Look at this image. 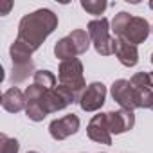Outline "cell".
<instances>
[{
	"instance_id": "1",
	"label": "cell",
	"mask_w": 153,
	"mask_h": 153,
	"mask_svg": "<svg viewBox=\"0 0 153 153\" xmlns=\"http://www.w3.org/2000/svg\"><path fill=\"white\" fill-rule=\"evenodd\" d=\"M56 27H58V16L51 9H38L31 15H25L20 20L16 40L25 43L34 52Z\"/></svg>"
},
{
	"instance_id": "2",
	"label": "cell",
	"mask_w": 153,
	"mask_h": 153,
	"mask_svg": "<svg viewBox=\"0 0 153 153\" xmlns=\"http://www.w3.org/2000/svg\"><path fill=\"white\" fill-rule=\"evenodd\" d=\"M59 85L63 88H67L74 101L79 103L81 99V94L85 92V79H83V65L78 58H70V59H65L59 63Z\"/></svg>"
},
{
	"instance_id": "3",
	"label": "cell",
	"mask_w": 153,
	"mask_h": 153,
	"mask_svg": "<svg viewBox=\"0 0 153 153\" xmlns=\"http://www.w3.org/2000/svg\"><path fill=\"white\" fill-rule=\"evenodd\" d=\"M88 36L90 42L94 43L97 54L101 56H110L115 51V40L110 36V27L106 18H96L88 24Z\"/></svg>"
},
{
	"instance_id": "4",
	"label": "cell",
	"mask_w": 153,
	"mask_h": 153,
	"mask_svg": "<svg viewBox=\"0 0 153 153\" xmlns=\"http://www.w3.org/2000/svg\"><path fill=\"white\" fill-rule=\"evenodd\" d=\"M139 108H153V81L149 72H137L130 79Z\"/></svg>"
},
{
	"instance_id": "5",
	"label": "cell",
	"mask_w": 153,
	"mask_h": 153,
	"mask_svg": "<svg viewBox=\"0 0 153 153\" xmlns=\"http://www.w3.org/2000/svg\"><path fill=\"white\" fill-rule=\"evenodd\" d=\"M43 94H45V88H42L34 83L31 87H27V90H25V112L31 121H43V117L47 115L42 106Z\"/></svg>"
},
{
	"instance_id": "6",
	"label": "cell",
	"mask_w": 153,
	"mask_h": 153,
	"mask_svg": "<svg viewBox=\"0 0 153 153\" xmlns=\"http://www.w3.org/2000/svg\"><path fill=\"white\" fill-rule=\"evenodd\" d=\"M112 96H114V101L119 103L121 110H128V112H133L137 106V97H135V90L133 87L130 85V81L126 79H117L114 81L112 85Z\"/></svg>"
},
{
	"instance_id": "7",
	"label": "cell",
	"mask_w": 153,
	"mask_h": 153,
	"mask_svg": "<svg viewBox=\"0 0 153 153\" xmlns=\"http://www.w3.org/2000/svg\"><path fill=\"white\" fill-rule=\"evenodd\" d=\"M105 97H106V87L103 83H90L85 92L81 94V99H79V106L81 110L85 112H96L103 106L105 103Z\"/></svg>"
},
{
	"instance_id": "8",
	"label": "cell",
	"mask_w": 153,
	"mask_h": 153,
	"mask_svg": "<svg viewBox=\"0 0 153 153\" xmlns=\"http://www.w3.org/2000/svg\"><path fill=\"white\" fill-rule=\"evenodd\" d=\"M148 34H149V25H148V22H146L144 18L131 16L130 22L126 24V27L123 29V33H121L119 38H123V40H126L128 43H131V45L137 47L139 43H142V42L148 38Z\"/></svg>"
},
{
	"instance_id": "9",
	"label": "cell",
	"mask_w": 153,
	"mask_h": 153,
	"mask_svg": "<svg viewBox=\"0 0 153 153\" xmlns=\"http://www.w3.org/2000/svg\"><path fill=\"white\" fill-rule=\"evenodd\" d=\"M78 130H79V117L74 115V114H68L65 117L54 119L51 123V126H49L51 137L56 139V140H63V139L74 135Z\"/></svg>"
},
{
	"instance_id": "10",
	"label": "cell",
	"mask_w": 153,
	"mask_h": 153,
	"mask_svg": "<svg viewBox=\"0 0 153 153\" xmlns=\"http://www.w3.org/2000/svg\"><path fill=\"white\" fill-rule=\"evenodd\" d=\"M87 133L92 140L101 142V144H112V133L108 128V121H106V114H97L92 117V121L88 123Z\"/></svg>"
},
{
	"instance_id": "11",
	"label": "cell",
	"mask_w": 153,
	"mask_h": 153,
	"mask_svg": "<svg viewBox=\"0 0 153 153\" xmlns=\"http://www.w3.org/2000/svg\"><path fill=\"white\" fill-rule=\"evenodd\" d=\"M106 121H108L110 133L117 135V133H124L133 128L135 115H133V112H128V110H117V112H108Z\"/></svg>"
},
{
	"instance_id": "12",
	"label": "cell",
	"mask_w": 153,
	"mask_h": 153,
	"mask_svg": "<svg viewBox=\"0 0 153 153\" xmlns=\"http://www.w3.org/2000/svg\"><path fill=\"white\" fill-rule=\"evenodd\" d=\"M114 54L117 56V59L124 65V67H135L137 61H139V52H137V47L128 43L126 40L123 38H117L115 40V51Z\"/></svg>"
},
{
	"instance_id": "13",
	"label": "cell",
	"mask_w": 153,
	"mask_h": 153,
	"mask_svg": "<svg viewBox=\"0 0 153 153\" xmlns=\"http://www.w3.org/2000/svg\"><path fill=\"white\" fill-rule=\"evenodd\" d=\"M2 106L11 114H16L20 110H24L25 108V94L22 90H18L16 87L9 88L2 96Z\"/></svg>"
},
{
	"instance_id": "14",
	"label": "cell",
	"mask_w": 153,
	"mask_h": 153,
	"mask_svg": "<svg viewBox=\"0 0 153 153\" xmlns=\"http://www.w3.org/2000/svg\"><path fill=\"white\" fill-rule=\"evenodd\" d=\"M54 54H56V58H59L61 61H65V59H70V58L78 56V49H76V45H74V42H72L70 36H65V38H61L56 43Z\"/></svg>"
},
{
	"instance_id": "15",
	"label": "cell",
	"mask_w": 153,
	"mask_h": 153,
	"mask_svg": "<svg viewBox=\"0 0 153 153\" xmlns=\"http://www.w3.org/2000/svg\"><path fill=\"white\" fill-rule=\"evenodd\" d=\"M9 52H11L13 65H25V63H31V54H33V51H31L25 43H22V42L16 40V42L11 45Z\"/></svg>"
},
{
	"instance_id": "16",
	"label": "cell",
	"mask_w": 153,
	"mask_h": 153,
	"mask_svg": "<svg viewBox=\"0 0 153 153\" xmlns=\"http://www.w3.org/2000/svg\"><path fill=\"white\" fill-rule=\"evenodd\" d=\"M31 74H34V65H33V61H31V63H25V65H13L11 83H13V85L24 83Z\"/></svg>"
},
{
	"instance_id": "17",
	"label": "cell",
	"mask_w": 153,
	"mask_h": 153,
	"mask_svg": "<svg viewBox=\"0 0 153 153\" xmlns=\"http://www.w3.org/2000/svg\"><path fill=\"white\" fill-rule=\"evenodd\" d=\"M68 36L72 38L76 49H78V54L87 52V49L90 47V36H88L87 31H83V29H76V31H72Z\"/></svg>"
},
{
	"instance_id": "18",
	"label": "cell",
	"mask_w": 153,
	"mask_h": 153,
	"mask_svg": "<svg viewBox=\"0 0 153 153\" xmlns=\"http://www.w3.org/2000/svg\"><path fill=\"white\" fill-rule=\"evenodd\" d=\"M34 85H38L45 90H52V88H56V78L49 70H36L34 72Z\"/></svg>"
},
{
	"instance_id": "19",
	"label": "cell",
	"mask_w": 153,
	"mask_h": 153,
	"mask_svg": "<svg viewBox=\"0 0 153 153\" xmlns=\"http://www.w3.org/2000/svg\"><path fill=\"white\" fill-rule=\"evenodd\" d=\"M130 18H131V15L126 13V11H121L119 15H115L114 22H112V31H114V34H115L117 38L121 36V33H123V29L126 27V24L130 22Z\"/></svg>"
},
{
	"instance_id": "20",
	"label": "cell",
	"mask_w": 153,
	"mask_h": 153,
	"mask_svg": "<svg viewBox=\"0 0 153 153\" xmlns=\"http://www.w3.org/2000/svg\"><path fill=\"white\" fill-rule=\"evenodd\" d=\"M106 2L105 0H83L81 2V7L87 11V13H90V15H103V11L106 9Z\"/></svg>"
},
{
	"instance_id": "21",
	"label": "cell",
	"mask_w": 153,
	"mask_h": 153,
	"mask_svg": "<svg viewBox=\"0 0 153 153\" xmlns=\"http://www.w3.org/2000/svg\"><path fill=\"white\" fill-rule=\"evenodd\" d=\"M0 142H2V146H0V153H18V140L16 139H11L7 135H0Z\"/></svg>"
},
{
	"instance_id": "22",
	"label": "cell",
	"mask_w": 153,
	"mask_h": 153,
	"mask_svg": "<svg viewBox=\"0 0 153 153\" xmlns=\"http://www.w3.org/2000/svg\"><path fill=\"white\" fill-rule=\"evenodd\" d=\"M11 7H13V2H11V0H6V2H0V15H7Z\"/></svg>"
},
{
	"instance_id": "23",
	"label": "cell",
	"mask_w": 153,
	"mask_h": 153,
	"mask_svg": "<svg viewBox=\"0 0 153 153\" xmlns=\"http://www.w3.org/2000/svg\"><path fill=\"white\" fill-rule=\"evenodd\" d=\"M149 7H151V9H153V2H151V4H149Z\"/></svg>"
},
{
	"instance_id": "24",
	"label": "cell",
	"mask_w": 153,
	"mask_h": 153,
	"mask_svg": "<svg viewBox=\"0 0 153 153\" xmlns=\"http://www.w3.org/2000/svg\"><path fill=\"white\" fill-rule=\"evenodd\" d=\"M151 63H153V54H151Z\"/></svg>"
},
{
	"instance_id": "25",
	"label": "cell",
	"mask_w": 153,
	"mask_h": 153,
	"mask_svg": "<svg viewBox=\"0 0 153 153\" xmlns=\"http://www.w3.org/2000/svg\"><path fill=\"white\" fill-rule=\"evenodd\" d=\"M29 153H36V151H29Z\"/></svg>"
},
{
	"instance_id": "26",
	"label": "cell",
	"mask_w": 153,
	"mask_h": 153,
	"mask_svg": "<svg viewBox=\"0 0 153 153\" xmlns=\"http://www.w3.org/2000/svg\"><path fill=\"white\" fill-rule=\"evenodd\" d=\"M151 110H153V108H151Z\"/></svg>"
}]
</instances>
